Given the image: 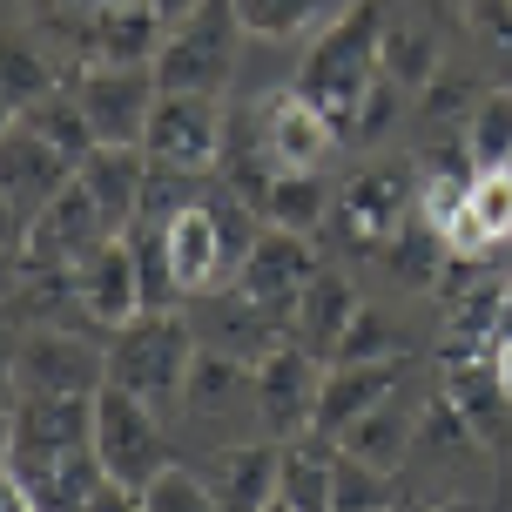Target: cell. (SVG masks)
Instances as JSON below:
<instances>
[{
    "instance_id": "obj_1",
    "label": "cell",
    "mask_w": 512,
    "mask_h": 512,
    "mask_svg": "<svg viewBox=\"0 0 512 512\" xmlns=\"http://www.w3.org/2000/svg\"><path fill=\"white\" fill-rule=\"evenodd\" d=\"M384 7H344L317 41H310L304 68L290 81V95H304L324 122L344 135V128H358L364 102H371V88L384 81Z\"/></svg>"
},
{
    "instance_id": "obj_2",
    "label": "cell",
    "mask_w": 512,
    "mask_h": 512,
    "mask_svg": "<svg viewBox=\"0 0 512 512\" xmlns=\"http://www.w3.org/2000/svg\"><path fill=\"white\" fill-rule=\"evenodd\" d=\"M196 364H203V351H196V324L182 310H169V317H135L108 344V384L128 391V398H142V405H155V411L182 405Z\"/></svg>"
},
{
    "instance_id": "obj_3",
    "label": "cell",
    "mask_w": 512,
    "mask_h": 512,
    "mask_svg": "<svg viewBox=\"0 0 512 512\" xmlns=\"http://www.w3.org/2000/svg\"><path fill=\"white\" fill-rule=\"evenodd\" d=\"M236 7H182L176 27H169V41L155 54V81H162V95H209V102H223V88L236 75Z\"/></svg>"
},
{
    "instance_id": "obj_4",
    "label": "cell",
    "mask_w": 512,
    "mask_h": 512,
    "mask_svg": "<svg viewBox=\"0 0 512 512\" xmlns=\"http://www.w3.org/2000/svg\"><path fill=\"white\" fill-rule=\"evenodd\" d=\"M95 459H102L108 486L122 492H149L162 472H169V432H162V411L128 398L115 384L95 391Z\"/></svg>"
},
{
    "instance_id": "obj_5",
    "label": "cell",
    "mask_w": 512,
    "mask_h": 512,
    "mask_svg": "<svg viewBox=\"0 0 512 512\" xmlns=\"http://www.w3.org/2000/svg\"><path fill=\"white\" fill-rule=\"evenodd\" d=\"M68 95L81 102L102 149H142L155 108H162V81L155 68H88L68 81Z\"/></svg>"
},
{
    "instance_id": "obj_6",
    "label": "cell",
    "mask_w": 512,
    "mask_h": 512,
    "mask_svg": "<svg viewBox=\"0 0 512 512\" xmlns=\"http://www.w3.org/2000/svg\"><path fill=\"white\" fill-rule=\"evenodd\" d=\"M223 149H230L223 102H209V95H162V108H155V122H149V142H142V155H149L155 169L209 176L223 162Z\"/></svg>"
},
{
    "instance_id": "obj_7",
    "label": "cell",
    "mask_w": 512,
    "mask_h": 512,
    "mask_svg": "<svg viewBox=\"0 0 512 512\" xmlns=\"http://www.w3.org/2000/svg\"><path fill=\"white\" fill-rule=\"evenodd\" d=\"M324 277V263H317V250H310L304 236H283V230H263V243L250 250V263H243V277L230 283L243 304H256L263 317H277L283 331H290V310L304 304V290Z\"/></svg>"
},
{
    "instance_id": "obj_8",
    "label": "cell",
    "mask_w": 512,
    "mask_h": 512,
    "mask_svg": "<svg viewBox=\"0 0 512 512\" xmlns=\"http://www.w3.org/2000/svg\"><path fill=\"white\" fill-rule=\"evenodd\" d=\"M317 398H324V364L297 351V344H283L277 358L256 364V418H263V438H290L317 432Z\"/></svg>"
},
{
    "instance_id": "obj_9",
    "label": "cell",
    "mask_w": 512,
    "mask_h": 512,
    "mask_svg": "<svg viewBox=\"0 0 512 512\" xmlns=\"http://www.w3.org/2000/svg\"><path fill=\"white\" fill-rule=\"evenodd\" d=\"M14 384L48 391V398H95L108 384V358L75 331H27L14 351Z\"/></svg>"
},
{
    "instance_id": "obj_10",
    "label": "cell",
    "mask_w": 512,
    "mask_h": 512,
    "mask_svg": "<svg viewBox=\"0 0 512 512\" xmlns=\"http://www.w3.org/2000/svg\"><path fill=\"white\" fill-rule=\"evenodd\" d=\"M95 438V398H48L21 391L7 405V459H41V452H81Z\"/></svg>"
},
{
    "instance_id": "obj_11",
    "label": "cell",
    "mask_w": 512,
    "mask_h": 512,
    "mask_svg": "<svg viewBox=\"0 0 512 512\" xmlns=\"http://www.w3.org/2000/svg\"><path fill=\"white\" fill-rule=\"evenodd\" d=\"M337 216H344V230H351V236H364V243H378V250H384V243L418 216V182H411L405 162H371V169H358V176L344 182Z\"/></svg>"
},
{
    "instance_id": "obj_12",
    "label": "cell",
    "mask_w": 512,
    "mask_h": 512,
    "mask_svg": "<svg viewBox=\"0 0 512 512\" xmlns=\"http://www.w3.org/2000/svg\"><path fill=\"white\" fill-rule=\"evenodd\" d=\"M68 189H75V162H61L48 142H34L27 128L7 122V223H14V243H21Z\"/></svg>"
},
{
    "instance_id": "obj_13",
    "label": "cell",
    "mask_w": 512,
    "mask_h": 512,
    "mask_svg": "<svg viewBox=\"0 0 512 512\" xmlns=\"http://www.w3.org/2000/svg\"><path fill=\"white\" fill-rule=\"evenodd\" d=\"M75 297H81V317L95 324V331H128L135 317H149L142 310V270H135V250L122 243H102L95 256H81L75 263Z\"/></svg>"
},
{
    "instance_id": "obj_14",
    "label": "cell",
    "mask_w": 512,
    "mask_h": 512,
    "mask_svg": "<svg viewBox=\"0 0 512 512\" xmlns=\"http://www.w3.org/2000/svg\"><path fill=\"white\" fill-rule=\"evenodd\" d=\"M169 270H176V290L182 304L203 297V290H230L236 270H230V236H223V216H216V196L196 209H182L169 223Z\"/></svg>"
},
{
    "instance_id": "obj_15",
    "label": "cell",
    "mask_w": 512,
    "mask_h": 512,
    "mask_svg": "<svg viewBox=\"0 0 512 512\" xmlns=\"http://www.w3.org/2000/svg\"><path fill=\"white\" fill-rule=\"evenodd\" d=\"M203 486L216 492L223 512H270L283 492V445L277 438H243V445H223L216 465L203 472Z\"/></svg>"
},
{
    "instance_id": "obj_16",
    "label": "cell",
    "mask_w": 512,
    "mask_h": 512,
    "mask_svg": "<svg viewBox=\"0 0 512 512\" xmlns=\"http://www.w3.org/2000/svg\"><path fill=\"white\" fill-rule=\"evenodd\" d=\"M263 149H270V169L277 176H324V162L337 149V128L304 102V95H290L283 88L277 102L263 108Z\"/></svg>"
},
{
    "instance_id": "obj_17",
    "label": "cell",
    "mask_w": 512,
    "mask_h": 512,
    "mask_svg": "<svg viewBox=\"0 0 512 512\" xmlns=\"http://www.w3.org/2000/svg\"><path fill=\"white\" fill-rule=\"evenodd\" d=\"M405 371H411V358H391V364H331V371H324V398H317V432L344 438L358 418H371V411L391 405V398H405V391H398Z\"/></svg>"
},
{
    "instance_id": "obj_18",
    "label": "cell",
    "mask_w": 512,
    "mask_h": 512,
    "mask_svg": "<svg viewBox=\"0 0 512 512\" xmlns=\"http://www.w3.org/2000/svg\"><path fill=\"white\" fill-rule=\"evenodd\" d=\"M75 189L88 196V209L102 216L115 236H128L142 223V196H149V155L142 149H95L75 169Z\"/></svg>"
},
{
    "instance_id": "obj_19",
    "label": "cell",
    "mask_w": 512,
    "mask_h": 512,
    "mask_svg": "<svg viewBox=\"0 0 512 512\" xmlns=\"http://www.w3.org/2000/svg\"><path fill=\"white\" fill-rule=\"evenodd\" d=\"M7 479H21L41 512H88L108 486L95 445H81V452H41V459H7Z\"/></svg>"
},
{
    "instance_id": "obj_20",
    "label": "cell",
    "mask_w": 512,
    "mask_h": 512,
    "mask_svg": "<svg viewBox=\"0 0 512 512\" xmlns=\"http://www.w3.org/2000/svg\"><path fill=\"white\" fill-rule=\"evenodd\" d=\"M358 290H351V277L344 270H324V277L304 290V304L290 310V344L297 351H310L317 364L337 358V344H344V331L358 324Z\"/></svg>"
},
{
    "instance_id": "obj_21",
    "label": "cell",
    "mask_w": 512,
    "mask_h": 512,
    "mask_svg": "<svg viewBox=\"0 0 512 512\" xmlns=\"http://www.w3.org/2000/svg\"><path fill=\"white\" fill-rule=\"evenodd\" d=\"M337 465H344V445L324 432H304L283 445V506L290 512H331L337 506Z\"/></svg>"
},
{
    "instance_id": "obj_22",
    "label": "cell",
    "mask_w": 512,
    "mask_h": 512,
    "mask_svg": "<svg viewBox=\"0 0 512 512\" xmlns=\"http://www.w3.org/2000/svg\"><path fill=\"white\" fill-rule=\"evenodd\" d=\"M337 445H344V459H358V465H371V472H384V479H398V465L418 452V411H411V398H391V405H378L371 418H358Z\"/></svg>"
},
{
    "instance_id": "obj_23",
    "label": "cell",
    "mask_w": 512,
    "mask_h": 512,
    "mask_svg": "<svg viewBox=\"0 0 512 512\" xmlns=\"http://www.w3.org/2000/svg\"><path fill=\"white\" fill-rule=\"evenodd\" d=\"M378 61H384V81L425 95V81L438 75V27H432V14H391V21H384V54Z\"/></svg>"
},
{
    "instance_id": "obj_24",
    "label": "cell",
    "mask_w": 512,
    "mask_h": 512,
    "mask_svg": "<svg viewBox=\"0 0 512 512\" xmlns=\"http://www.w3.org/2000/svg\"><path fill=\"white\" fill-rule=\"evenodd\" d=\"M14 128H27L34 142H48V149L61 155V162H75V169H81V162H88L95 149H102V142H95V128H88V115H81V102L68 95V88H61L54 102L27 108V115H21Z\"/></svg>"
},
{
    "instance_id": "obj_25",
    "label": "cell",
    "mask_w": 512,
    "mask_h": 512,
    "mask_svg": "<svg viewBox=\"0 0 512 512\" xmlns=\"http://www.w3.org/2000/svg\"><path fill=\"white\" fill-rule=\"evenodd\" d=\"M331 189H324V176H277V189H270V230H283V236H317L324 230V216H331Z\"/></svg>"
},
{
    "instance_id": "obj_26",
    "label": "cell",
    "mask_w": 512,
    "mask_h": 512,
    "mask_svg": "<svg viewBox=\"0 0 512 512\" xmlns=\"http://www.w3.org/2000/svg\"><path fill=\"white\" fill-rule=\"evenodd\" d=\"M7 122H21L27 108H41V102H54L61 95V81H54V61L48 54H34V41H27L21 27L7 34Z\"/></svg>"
},
{
    "instance_id": "obj_27",
    "label": "cell",
    "mask_w": 512,
    "mask_h": 512,
    "mask_svg": "<svg viewBox=\"0 0 512 512\" xmlns=\"http://www.w3.org/2000/svg\"><path fill=\"white\" fill-rule=\"evenodd\" d=\"M465 149H472V169L492 176V169H512V88H486V102L465 128Z\"/></svg>"
},
{
    "instance_id": "obj_28",
    "label": "cell",
    "mask_w": 512,
    "mask_h": 512,
    "mask_svg": "<svg viewBox=\"0 0 512 512\" xmlns=\"http://www.w3.org/2000/svg\"><path fill=\"white\" fill-rule=\"evenodd\" d=\"M236 21H243V34H263V41H297V34H324V7L317 0H243L236 7Z\"/></svg>"
},
{
    "instance_id": "obj_29",
    "label": "cell",
    "mask_w": 512,
    "mask_h": 512,
    "mask_svg": "<svg viewBox=\"0 0 512 512\" xmlns=\"http://www.w3.org/2000/svg\"><path fill=\"white\" fill-rule=\"evenodd\" d=\"M384 256H391V270H398L405 283H438V270L452 263L445 236H438L432 223H425V216H411L405 230H398L391 243H384Z\"/></svg>"
},
{
    "instance_id": "obj_30",
    "label": "cell",
    "mask_w": 512,
    "mask_h": 512,
    "mask_svg": "<svg viewBox=\"0 0 512 512\" xmlns=\"http://www.w3.org/2000/svg\"><path fill=\"white\" fill-rule=\"evenodd\" d=\"M405 358V344H398V324L384 317V310H358V324L344 331V344H337L331 364H391Z\"/></svg>"
},
{
    "instance_id": "obj_31",
    "label": "cell",
    "mask_w": 512,
    "mask_h": 512,
    "mask_svg": "<svg viewBox=\"0 0 512 512\" xmlns=\"http://www.w3.org/2000/svg\"><path fill=\"white\" fill-rule=\"evenodd\" d=\"M465 209L479 216V230H486L492 250H499V243H512V169L479 176V182H472V196H465Z\"/></svg>"
},
{
    "instance_id": "obj_32",
    "label": "cell",
    "mask_w": 512,
    "mask_h": 512,
    "mask_svg": "<svg viewBox=\"0 0 512 512\" xmlns=\"http://www.w3.org/2000/svg\"><path fill=\"white\" fill-rule=\"evenodd\" d=\"M142 506H149V512H223V506H216V492L203 486V472H182V465H169V472L142 492Z\"/></svg>"
},
{
    "instance_id": "obj_33",
    "label": "cell",
    "mask_w": 512,
    "mask_h": 512,
    "mask_svg": "<svg viewBox=\"0 0 512 512\" xmlns=\"http://www.w3.org/2000/svg\"><path fill=\"white\" fill-rule=\"evenodd\" d=\"M398 499H391V479L384 472H371V465L344 459L337 465V506L331 512H391Z\"/></svg>"
},
{
    "instance_id": "obj_34",
    "label": "cell",
    "mask_w": 512,
    "mask_h": 512,
    "mask_svg": "<svg viewBox=\"0 0 512 512\" xmlns=\"http://www.w3.org/2000/svg\"><path fill=\"white\" fill-rule=\"evenodd\" d=\"M398 81H378L371 88V102H364V115H358V135H384V122H391V108H398Z\"/></svg>"
},
{
    "instance_id": "obj_35",
    "label": "cell",
    "mask_w": 512,
    "mask_h": 512,
    "mask_svg": "<svg viewBox=\"0 0 512 512\" xmlns=\"http://www.w3.org/2000/svg\"><path fill=\"white\" fill-rule=\"evenodd\" d=\"M88 512H149L142 506V492H122V486H102V499H95V506Z\"/></svg>"
},
{
    "instance_id": "obj_36",
    "label": "cell",
    "mask_w": 512,
    "mask_h": 512,
    "mask_svg": "<svg viewBox=\"0 0 512 512\" xmlns=\"http://www.w3.org/2000/svg\"><path fill=\"white\" fill-rule=\"evenodd\" d=\"M492 391L506 398V411H512V344H499L492 351Z\"/></svg>"
},
{
    "instance_id": "obj_37",
    "label": "cell",
    "mask_w": 512,
    "mask_h": 512,
    "mask_svg": "<svg viewBox=\"0 0 512 512\" xmlns=\"http://www.w3.org/2000/svg\"><path fill=\"white\" fill-rule=\"evenodd\" d=\"M499 344H512V277H506V290H499V317H492V351Z\"/></svg>"
},
{
    "instance_id": "obj_38",
    "label": "cell",
    "mask_w": 512,
    "mask_h": 512,
    "mask_svg": "<svg viewBox=\"0 0 512 512\" xmlns=\"http://www.w3.org/2000/svg\"><path fill=\"white\" fill-rule=\"evenodd\" d=\"M0 512H41V506H34V492H27L21 479H7V486H0Z\"/></svg>"
},
{
    "instance_id": "obj_39",
    "label": "cell",
    "mask_w": 512,
    "mask_h": 512,
    "mask_svg": "<svg viewBox=\"0 0 512 512\" xmlns=\"http://www.w3.org/2000/svg\"><path fill=\"white\" fill-rule=\"evenodd\" d=\"M438 512H479V506H472V499H445Z\"/></svg>"
},
{
    "instance_id": "obj_40",
    "label": "cell",
    "mask_w": 512,
    "mask_h": 512,
    "mask_svg": "<svg viewBox=\"0 0 512 512\" xmlns=\"http://www.w3.org/2000/svg\"><path fill=\"white\" fill-rule=\"evenodd\" d=\"M270 512H290V506H283V499H277V506H270Z\"/></svg>"
},
{
    "instance_id": "obj_41",
    "label": "cell",
    "mask_w": 512,
    "mask_h": 512,
    "mask_svg": "<svg viewBox=\"0 0 512 512\" xmlns=\"http://www.w3.org/2000/svg\"><path fill=\"white\" fill-rule=\"evenodd\" d=\"M391 512H411V506H391Z\"/></svg>"
}]
</instances>
